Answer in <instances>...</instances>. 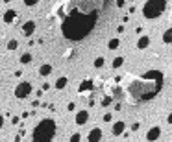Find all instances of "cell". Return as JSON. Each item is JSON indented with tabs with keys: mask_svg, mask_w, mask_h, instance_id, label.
Listing matches in <instances>:
<instances>
[{
	"mask_svg": "<svg viewBox=\"0 0 172 142\" xmlns=\"http://www.w3.org/2000/svg\"><path fill=\"white\" fill-rule=\"evenodd\" d=\"M96 24V15L94 13H89V15H83V13H78L74 11L63 24V33L69 37V39H83L91 30L93 26Z\"/></svg>",
	"mask_w": 172,
	"mask_h": 142,
	"instance_id": "1",
	"label": "cell"
},
{
	"mask_svg": "<svg viewBox=\"0 0 172 142\" xmlns=\"http://www.w3.org/2000/svg\"><path fill=\"white\" fill-rule=\"evenodd\" d=\"M56 120L54 118H43L35 128H33V133H31V140L37 142H48L56 137Z\"/></svg>",
	"mask_w": 172,
	"mask_h": 142,
	"instance_id": "2",
	"label": "cell"
},
{
	"mask_svg": "<svg viewBox=\"0 0 172 142\" xmlns=\"http://www.w3.org/2000/svg\"><path fill=\"white\" fill-rule=\"evenodd\" d=\"M167 9V0H146L143 6V17L145 18H157L165 13Z\"/></svg>",
	"mask_w": 172,
	"mask_h": 142,
	"instance_id": "3",
	"label": "cell"
},
{
	"mask_svg": "<svg viewBox=\"0 0 172 142\" xmlns=\"http://www.w3.org/2000/svg\"><path fill=\"white\" fill-rule=\"evenodd\" d=\"M31 92H33L31 81H19V83L15 85V89H13V94H15L17 100H26Z\"/></svg>",
	"mask_w": 172,
	"mask_h": 142,
	"instance_id": "4",
	"label": "cell"
},
{
	"mask_svg": "<svg viewBox=\"0 0 172 142\" xmlns=\"http://www.w3.org/2000/svg\"><path fill=\"white\" fill-rule=\"evenodd\" d=\"M89 118H91V113L87 111V109H80V111H76V115H74V124L76 126H85L87 122H89Z\"/></svg>",
	"mask_w": 172,
	"mask_h": 142,
	"instance_id": "5",
	"label": "cell"
},
{
	"mask_svg": "<svg viewBox=\"0 0 172 142\" xmlns=\"http://www.w3.org/2000/svg\"><path fill=\"white\" fill-rule=\"evenodd\" d=\"M20 30H22V35L24 37H33L35 35V30H37V22L35 20H26L22 26H20Z\"/></svg>",
	"mask_w": 172,
	"mask_h": 142,
	"instance_id": "6",
	"label": "cell"
},
{
	"mask_svg": "<svg viewBox=\"0 0 172 142\" xmlns=\"http://www.w3.org/2000/svg\"><path fill=\"white\" fill-rule=\"evenodd\" d=\"M161 128L159 126H154V128H150L148 131H146V135H145V139L146 140H150V142H154V140H159L161 139Z\"/></svg>",
	"mask_w": 172,
	"mask_h": 142,
	"instance_id": "7",
	"label": "cell"
},
{
	"mask_svg": "<svg viewBox=\"0 0 172 142\" xmlns=\"http://www.w3.org/2000/svg\"><path fill=\"white\" fill-rule=\"evenodd\" d=\"M17 17H19V13H17V9H6L4 11V15H2V22L4 24H11V22H15L17 20Z\"/></svg>",
	"mask_w": 172,
	"mask_h": 142,
	"instance_id": "8",
	"label": "cell"
},
{
	"mask_svg": "<svg viewBox=\"0 0 172 142\" xmlns=\"http://www.w3.org/2000/svg\"><path fill=\"white\" fill-rule=\"evenodd\" d=\"M124 131H126V122H124V120H117V122L111 126V133H113V137H122Z\"/></svg>",
	"mask_w": 172,
	"mask_h": 142,
	"instance_id": "9",
	"label": "cell"
},
{
	"mask_svg": "<svg viewBox=\"0 0 172 142\" xmlns=\"http://www.w3.org/2000/svg\"><path fill=\"white\" fill-rule=\"evenodd\" d=\"M104 139V131L100 129V128H93L91 131H89V135H87V140L89 142H98Z\"/></svg>",
	"mask_w": 172,
	"mask_h": 142,
	"instance_id": "10",
	"label": "cell"
},
{
	"mask_svg": "<svg viewBox=\"0 0 172 142\" xmlns=\"http://www.w3.org/2000/svg\"><path fill=\"white\" fill-rule=\"evenodd\" d=\"M54 72V67L50 65V63H44V65H41L39 67V70H37V74L41 76V78H50V74Z\"/></svg>",
	"mask_w": 172,
	"mask_h": 142,
	"instance_id": "11",
	"label": "cell"
},
{
	"mask_svg": "<svg viewBox=\"0 0 172 142\" xmlns=\"http://www.w3.org/2000/svg\"><path fill=\"white\" fill-rule=\"evenodd\" d=\"M67 85H69V78H67V76H59V78L56 79V83H54V89H56V91H65Z\"/></svg>",
	"mask_w": 172,
	"mask_h": 142,
	"instance_id": "12",
	"label": "cell"
},
{
	"mask_svg": "<svg viewBox=\"0 0 172 142\" xmlns=\"http://www.w3.org/2000/svg\"><path fill=\"white\" fill-rule=\"evenodd\" d=\"M150 43H152V41H150L148 35H141L139 41H137V48H139V50H146V48L150 46Z\"/></svg>",
	"mask_w": 172,
	"mask_h": 142,
	"instance_id": "13",
	"label": "cell"
},
{
	"mask_svg": "<svg viewBox=\"0 0 172 142\" xmlns=\"http://www.w3.org/2000/svg\"><path fill=\"white\" fill-rule=\"evenodd\" d=\"M33 61V54L31 52H24V54H20V57H19V63L20 65H30Z\"/></svg>",
	"mask_w": 172,
	"mask_h": 142,
	"instance_id": "14",
	"label": "cell"
},
{
	"mask_svg": "<svg viewBox=\"0 0 172 142\" xmlns=\"http://www.w3.org/2000/svg\"><path fill=\"white\" fill-rule=\"evenodd\" d=\"M120 48V39L119 37H113L107 41V50H119Z\"/></svg>",
	"mask_w": 172,
	"mask_h": 142,
	"instance_id": "15",
	"label": "cell"
},
{
	"mask_svg": "<svg viewBox=\"0 0 172 142\" xmlns=\"http://www.w3.org/2000/svg\"><path fill=\"white\" fill-rule=\"evenodd\" d=\"M124 65V57L122 55H117V57H113V61H111V67L117 70V68H120Z\"/></svg>",
	"mask_w": 172,
	"mask_h": 142,
	"instance_id": "16",
	"label": "cell"
},
{
	"mask_svg": "<svg viewBox=\"0 0 172 142\" xmlns=\"http://www.w3.org/2000/svg\"><path fill=\"white\" fill-rule=\"evenodd\" d=\"M104 65H106V57H104V55H98V57L93 61V67H94V68H104Z\"/></svg>",
	"mask_w": 172,
	"mask_h": 142,
	"instance_id": "17",
	"label": "cell"
},
{
	"mask_svg": "<svg viewBox=\"0 0 172 142\" xmlns=\"http://www.w3.org/2000/svg\"><path fill=\"white\" fill-rule=\"evenodd\" d=\"M6 48H7L9 52H15V50L19 48V41H17V39H9L7 44H6Z\"/></svg>",
	"mask_w": 172,
	"mask_h": 142,
	"instance_id": "18",
	"label": "cell"
},
{
	"mask_svg": "<svg viewBox=\"0 0 172 142\" xmlns=\"http://www.w3.org/2000/svg\"><path fill=\"white\" fill-rule=\"evenodd\" d=\"M161 39H163V43H165V44H170V43H172V28L165 30V33H163V37H161Z\"/></svg>",
	"mask_w": 172,
	"mask_h": 142,
	"instance_id": "19",
	"label": "cell"
},
{
	"mask_svg": "<svg viewBox=\"0 0 172 142\" xmlns=\"http://www.w3.org/2000/svg\"><path fill=\"white\" fill-rule=\"evenodd\" d=\"M82 139H83L82 133H70V135L67 137V140H69V142H80Z\"/></svg>",
	"mask_w": 172,
	"mask_h": 142,
	"instance_id": "20",
	"label": "cell"
},
{
	"mask_svg": "<svg viewBox=\"0 0 172 142\" xmlns=\"http://www.w3.org/2000/svg\"><path fill=\"white\" fill-rule=\"evenodd\" d=\"M39 2H41V0H22V4H24L26 7H35Z\"/></svg>",
	"mask_w": 172,
	"mask_h": 142,
	"instance_id": "21",
	"label": "cell"
},
{
	"mask_svg": "<svg viewBox=\"0 0 172 142\" xmlns=\"http://www.w3.org/2000/svg\"><path fill=\"white\" fill-rule=\"evenodd\" d=\"M100 105H102V107H109V105H111V98H109V96H104Z\"/></svg>",
	"mask_w": 172,
	"mask_h": 142,
	"instance_id": "22",
	"label": "cell"
},
{
	"mask_svg": "<svg viewBox=\"0 0 172 142\" xmlns=\"http://www.w3.org/2000/svg\"><path fill=\"white\" fill-rule=\"evenodd\" d=\"M102 122H106V124H109V122H113V115H111V113H106V115L102 116Z\"/></svg>",
	"mask_w": 172,
	"mask_h": 142,
	"instance_id": "23",
	"label": "cell"
},
{
	"mask_svg": "<svg viewBox=\"0 0 172 142\" xmlns=\"http://www.w3.org/2000/svg\"><path fill=\"white\" fill-rule=\"evenodd\" d=\"M124 31H126V28H124V24H119V26H117V33H119V35H122Z\"/></svg>",
	"mask_w": 172,
	"mask_h": 142,
	"instance_id": "24",
	"label": "cell"
},
{
	"mask_svg": "<svg viewBox=\"0 0 172 142\" xmlns=\"http://www.w3.org/2000/svg\"><path fill=\"white\" fill-rule=\"evenodd\" d=\"M139 128H141V124H139V122H133V124H132V133L139 131Z\"/></svg>",
	"mask_w": 172,
	"mask_h": 142,
	"instance_id": "25",
	"label": "cell"
},
{
	"mask_svg": "<svg viewBox=\"0 0 172 142\" xmlns=\"http://www.w3.org/2000/svg\"><path fill=\"white\" fill-rule=\"evenodd\" d=\"M67 111H70V113H72V111H76V103H74V102H70V103L67 105Z\"/></svg>",
	"mask_w": 172,
	"mask_h": 142,
	"instance_id": "26",
	"label": "cell"
},
{
	"mask_svg": "<svg viewBox=\"0 0 172 142\" xmlns=\"http://www.w3.org/2000/svg\"><path fill=\"white\" fill-rule=\"evenodd\" d=\"M91 87H93V83H91V81H87V83H83V85H82V91H87V89H91Z\"/></svg>",
	"mask_w": 172,
	"mask_h": 142,
	"instance_id": "27",
	"label": "cell"
},
{
	"mask_svg": "<svg viewBox=\"0 0 172 142\" xmlns=\"http://www.w3.org/2000/svg\"><path fill=\"white\" fill-rule=\"evenodd\" d=\"M124 6H126V0H117V7L119 9H122Z\"/></svg>",
	"mask_w": 172,
	"mask_h": 142,
	"instance_id": "28",
	"label": "cell"
},
{
	"mask_svg": "<svg viewBox=\"0 0 172 142\" xmlns=\"http://www.w3.org/2000/svg\"><path fill=\"white\" fill-rule=\"evenodd\" d=\"M30 105H31V107H33V109H35V107H39V105H41V102H39V100H37V98H35V100H33V102H31V103H30Z\"/></svg>",
	"mask_w": 172,
	"mask_h": 142,
	"instance_id": "29",
	"label": "cell"
},
{
	"mask_svg": "<svg viewBox=\"0 0 172 142\" xmlns=\"http://www.w3.org/2000/svg\"><path fill=\"white\" fill-rule=\"evenodd\" d=\"M19 122H20V116H13V118H11V124H13V126H17Z\"/></svg>",
	"mask_w": 172,
	"mask_h": 142,
	"instance_id": "30",
	"label": "cell"
},
{
	"mask_svg": "<svg viewBox=\"0 0 172 142\" xmlns=\"http://www.w3.org/2000/svg\"><path fill=\"white\" fill-rule=\"evenodd\" d=\"M43 92H46V91H50V83H43V89H41Z\"/></svg>",
	"mask_w": 172,
	"mask_h": 142,
	"instance_id": "31",
	"label": "cell"
},
{
	"mask_svg": "<svg viewBox=\"0 0 172 142\" xmlns=\"http://www.w3.org/2000/svg\"><path fill=\"white\" fill-rule=\"evenodd\" d=\"M143 30H145L143 26H137V28H135V33H139V35H141V33H143Z\"/></svg>",
	"mask_w": 172,
	"mask_h": 142,
	"instance_id": "32",
	"label": "cell"
},
{
	"mask_svg": "<svg viewBox=\"0 0 172 142\" xmlns=\"http://www.w3.org/2000/svg\"><path fill=\"white\" fill-rule=\"evenodd\" d=\"M13 76H15V78H20V76H22V70H15Z\"/></svg>",
	"mask_w": 172,
	"mask_h": 142,
	"instance_id": "33",
	"label": "cell"
},
{
	"mask_svg": "<svg viewBox=\"0 0 172 142\" xmlns=\"http://www.w3.org/2000/svg\"><path fill=\"white\" fill-rule=\"evenodd\" d=\"M20 116H22V120H26V118H28V116H30V113H28V111H24V113H22V115H20Z\"/></svg>",
	"mask_w": 172,
	"mask_h": 142,
	"instance_id": "34",
	"label": "cell"
},
{
	"mask_svg": "<svg viewBox=\"0 0 172 142\" xmlns=\"http://www.w3.org/2000/svg\"><path fill=\"white\" fill-rule=\"evenodd\" d=\"M4 128V115H0V129Z\"/></svg>",
	"mask_w": 172,
	"mask_h": 142,
	"instance_id": "35",
	"label": "cell"
},
{
	"mask_svg": "<svg viewBox=\"0 0 172 142\" xmlns=\"http://www.w3.org/2000/svg\"><path fill=\"white\" fill-rule=\"evenodd\" d=\"M167 122H169V124H172V113H169V116H167Z\"/></svg>",
	"mask_w": 172,
	"mask_h": 142,
	"instance_id": "36",
	"label": "cell"
},
{
	"mask_svg": "<svg viewBox=\"0 0 172 142\" xmlns=\"http://www.w3.org/2000/svg\"><path fill=\"white\" fill-rule=\"evenodd\" d=\"M2 2H4V4H11L13 0H2Z\"/></svg>",
	"mask_w": 172,
	"mask_h": 142,
	"instance_id": "37",
	"label": "cell"
},
{
	"mask_svg": "<svg viewBox=\"0 0 172 142\" xmlns=\"http://www.w3.org/2000/svg\"><path fill=\"white\" fill-rule=\"evenodd\" d=\"M0 44H2V35H0Z\"/></svg>",
	"mask_w": 172,
	"mask_h": 142,
	"instance_id": "38",
	"label": "cell"
},
{
	"mask_svg": "<svg viewBox=\"0 0 172 142\" xmlns=\"http://www.w3.org/2000/svg\"><path fill=\"white\" fill-rule=\"evenodd\" d=\"M132 2H135V0H132Z\"/></svg>",
	"mask_w": 172,
	"mask_h": 142,
	"instance_id": "39",
	"label": "cell"
},
{
	"mask_svg": "<svg viewBox=\"0 0 172 142\" xmlns=\"http://www.w3.org/2000/svg\"><path fill=\"white\" fill-rule=\"evenodd\" d=\"M0 6H2V4H0Z\"/></svg>",
	"mask_w": 172,
	"mask_h": 142,
	"instance_id": "40",
	"label": "cell"
}]
</instances>
